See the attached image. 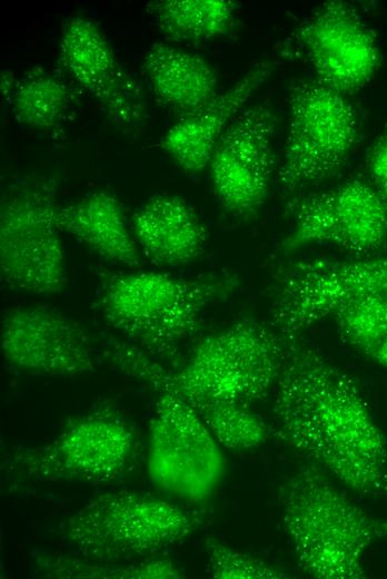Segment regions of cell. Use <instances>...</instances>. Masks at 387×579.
I'll use <instances>...</instances> for the list:
<instances>
[{"label":"cell","instance_id":"6da1fadb","mask_svg":"<svg viewBox=\"0 0 387 579\" xmlns=\"http://www.w3.org/2000/svg\"><path fill=\"white\" fill-rule=\"evenodd\" d=\"M276 435L350 491L387 500V439L356 381L290 341L274 387Z\"/></svg>","mask_w":387,"mask_h":579},{"label":"cell","instance_id":"7a4b0ae2","mask_svg":"<svg viewBox=\"0 0 387 579\" xmlns=\"http://www.w3.org/2000/svg\"><path fill=\"white\" fill-rule=\"evenodd\" d=\"M106 351L119 369L157 392L149 424L147 471L162 493L189 503L209 499L224 478L226 462L198 412L169 385L166 369L138 346L110 341Z\"/></svg>","mask_w":387,"mask_h":579},{"label":"cell","instance_id":"3957f363","mask_svg":"<svg viewBox=\"0 0 387 579\" xmlns=\"http://www.w3.org/2000/svg\"><path fill=\"white\" fill-rule=\"evenodd\" d=\"M279 495L282 523L305 573L366 578L364 556L387 538V518L365 512L311 463L292 474Z\"/></svg>","mask_w":387,"mask_h":579},{"label":"cell","instance_id":"277c9868","mask_svg":"<svg viewBox=\"0 0 387 579\" xmlns=\"http://www.w3.org/2000/svg\"><path fill=\"white\" fill-rule=\"evenodd\" d=\"M232 275L183 278L159 272L109 276L98 306L105 321L150 356L173 360L205 310L232 293Z\"/></svg>","mask_w":387,"mask_h":579},{"label":"cell","instance_id":"5b68a950","mask_svg":"<svg viewBox=\"0 0 387 579\" xmlns=\"http://www.w3.org/2000/svg\"><path fill=\"white\" fill-rule=\"evenodd\" d=\"M202 523L200 513L165 499L117 490L70 513L60 522L59 533L83 559L128 563L182 542Z\"/></svg>","mask_w":387,"mask_h":579},{"label":"cell","instance_id":"8992f818","mask_svg":"<svg viewBox=\"0 0 387 579\" xmlns=\"http://www.w3.org/2000/svg\"><path fill=\"white\" fill-rule=\"evenodd\" d=\"M289 342L257 320L241 318L199 341L179 370H166V379L191 406L247 405L274 390Z\"/></svg>","mask_w":387,"mask_h":579},{"label":"cell","instance_id":"52a82bcc","mask_svg":"<svg viewBox=\"0 0 387 579\" xmlns=\"http://www.w3.org/2000/svg\"><path fill=\"white\" fill-rule=\"evenodd\" d=\"M57 185L48 176H24L0 200V277L9 288L54 295L67 283L57 214Z\"/></svg>","mask_w":387,"mask_h":579},{"label":"cell","instance_id":"ba28073f","mask_svg":"<svg viewBox=\"0 0 387 579\" xmlns=\"http://www.w3.org/2000/svg\"><path fill=\"white\" fill-rule=\"evenodd\" d=\"M136 453L133 430L105 405L72 419L49 442L16 449L7 464L22 480L101 484L123 475Z\"/></svg>","mask_w":387,"mask_h":579},{"label":"cell","instance_id":"9c48e42d","mask_svg":"<svg viewBox=\"0 0 387 579\" xmlns=\"http://www.w3.org/2000/svg\"><path fill=\"white\" fill-rule=\"evenodd\" d=\"M289 119L277 181L294 194L335 176L359 139L355 107L316 79H299L288 92Z\"/></svg>","mask_w":387,"mask_h":579},{"label":"cell","instance_id":"30bf717a","mask_svg":"<svg viewBox=\"0 0 387 579\" xmlns=\"http://www.w3.org/2000/svg\"><path fill=\"white\" fill-rule=\"evenodd\" d=\"M373 294H387V255L294 262L277 281L272 324L287 341H294L343 304Z\"/></svg>","mask_w":387,"mask_h":579},{"label":"cell","instance_id":"8fae6325","mask_svg":"<svg viewBox=\"0 0 387 579\" xmlns=\"http://www.w3.org/2000/svg\"><path fill=\"white\" fill-rule=\"evenodd\" d=\"M294 224L281 242L284 253L330 245L367 255L387 243V208L371 184L354 178L327 192L295 198Z\"/></svg>","mask_w":387,"mask_h":579},{"label":"cell","instance_id":"7c38bea8","mask_svg":"<svg viewBox=\"0 0 387 579\" xmlns=\"http://www.w3.org/2000/svg\"><path fill=\"white\" fill-rule=\"evenodd\" d=\"M275 118L257 104L242 109L217 141L208 169L220 204L234 216L249 218L265 204L274 171Z\"/></svg>","mask_w":387,"mask_h":579},{"label":"cell","instance_id":"4fadbf2b","mask_svg":"<svg viewBox=\"0 0 387 579\" xmlns=\"http://www.w3.org/2000/svg\"><path fill=\"white\" fill-rule=\"evenodd\" d=\"M3 359L18 370L49 376H80L96 371L90 336L73 317L46 305L9 308L1 318Z\"/></svg>","mask_w":387,"mask_h":579},{"label":"cell","instance_id":"5bb4252c","mask_svg":"<svg viewBox=\"0 0 387 579\" xmlns=\"http://www.w3.org/2000/svg\"><path fill=\"white\" fill-rule=\"evenodd\" d=\"M317 81L344 95L365 87L381 56L377 38L348 2L320 4L296 31Z\"/></svg>","mask_w":387,"mask_h":579},{"label":"cell","instance_id":"9a60e30c","mask_svg":"<svg viewBox=\"0 0 387 579\" xmlns=\"http://www.w3.org/2000/svg\"><path fill=\"white\" fill-rule=\"evenodd\" d=\"M59 63L122 129H138L146 108L139 82L117 60L107 38L90 19H70L59 43Z\"/></svg>","mask_w":387,"mask_h":579},{"label":"cell","instance_id":"2e32d148","mask_svg":"<svg viewBox=\"0 0 387 579\" xmlns=\"http://www.w3.org/2000/svg\"><path fill=\"white\" fill-rule=\"evenodd\" d=\"M275 68L276 62L268 59L255 63L228 90L182 116L163 136L162 149L183 171L196 174L207 168L224 131Z\"/></svg>","mask_w":387,"mask_h":579},{"label":"cell","instance_id":"e0dca14e","mask_svg":"<svg viewBox=\"0 0 387 579\" xmlns=\"http://www.w3.org/2000/svg\"><path fill=\"white\" fill-rule=\"evenodd\" d=\"M140 252L155 266L178 268L201 254L208 234L196 210L180 196L157 194L131 217Z\"/></svg>","mask_w":387,"mask_h":579},{"label":"cell","instance_id":"ac0fdd59","mask_svg":"<svg viewBox=\"0 0 387 579\" xmlns=\"http://www.w3.org/2000/svg\"><path fill=\"white\" fill-rule=\"evenodd\" d=\"M57 222L66 232L101 258L127 268H138L141 255L121 202L108 192H95L60 206Z\"/></svg>","mask_w":387,"mask_h":579},{"label":"cell","instance_id":"d6986e66","mask_svg":"<svg viewBox=\"0 0 387 579\" xmlns=\"http://www.w3.org/2000/svg\"><path fill=\"white\" fill-rule=\"evenodd\" d=\"M141 66L158 100L182 116L199 110L218 95L217 76L211 66L180 48L153 43Z\"/></svg>","mask_w":387,"mask_h":579},{"label":"cell","instance_id":"ffe728a7","mask_svg":"<svg viewBox=\"0 0 387 579\" xmlns=\"http://www.w3.org/2000/svg\"><path fill=\"white\" fill-rule=\"evenodd\" d=\"M237 3L230 0H157L146 8L158 29L178 41H207L227 35Z\"/></svg>","mask_w":387,"mask_h":579},{"label":"cell","instance_id":"44dd1931","mask_svg":"<svg viewBox=\"0 0 387 579\" xmlns=\"http://www.w3.org/2000/svg\"><path fill=\"white\" fill-rule=\"evenodd\" d=\"M73 99L68 84L42 68H33L17 80L8 98L16 121L34 129L59 127Z\"/></svg>","mask_w":387,"mask_h":579},{"label":"cell","instance_id":"7402d4cb","mask_svg":"<svg viewBox=\"0 0 387 579\" xmlns=\"http://www.w3.org/2000/svg\"><path fill=\"white\" fill-rule=\"evenodd\" d=\"M34 571L42 577L60 579H179L181 569L169 559L147 558L128 563H106L88 559L37 552Z\"/></svg>","mask_w":387,"mask_h":579},{"label":"cell","instance_id":"603a6c76","mask_svg":"<svg viewBox=\"0 0 387 579\" xmlns=\"http://www.w3.org/2000/svg\"><path fill=\"white\" fill-rule=\"evenodd\" d=\"M217 443L229 450H252L270 436L267 424L246 404L214 402L192 406Z\"/></svg>","mask_w":387,"mask_h":579},{"label":"cell","instance_id":"cb8c5ba5","mask_svg":"<svg viewBox=\"0 0 387 579\" xmlns=\"http://www.w3.org/2000/svg\"><path fill=\"white\" fill-rule=\"evenodd\" d=\"M333 316L344 341L369 357L387 338V294L349 301L339 306Z\"/></svg>","mask_w":387,"mask_h":579},{"label":"cell","instance_id":"d4e9b609","mask_svg":"<svg viewBox=\"0 0 387 579\" xmlns=\"http://www.w3.org/2000/svg\"><path fill=\"white\" fill-rule=\"evenodd\" d=\"M207 571L216 579H284L285 572L264 560L231 548L216 538L205 540Z\"/></svg>","mask_w":387,"mask_h":579},{"label":"cell","instance_id":"484cf974","mask_svg":"<svg viewBox=\"0 0 387 579\" xmlns=\"http://www.w3.org/2000/svg\"><path fill=\"white\" fill-rule=\"evenodd\" d=\"M367 164L371 185L387 208V129L370 146Z\"/></svg>","mask_w":387,"mask_h":579},{"label":"cell","instance_id":"4316f807","mask_svg":"<svg viewBox=\"0 0 387 579\" xmlns=\"http://www.w3.org/2000/svg\"><path fill=\"white\" fill-rule=\"evenodd\" d=\"M17 81H14L13 79V75L8 71V70H3L2 73H1V91H2V95L7 98H9V96L11 95L12 90H13V87L16 85Z\"/></svg>","mask_w":387,"mask_h":579},{"label":"cell","instance_id":"83f0119b","mask_svg":"<svg viewBox=\"0 0 387 579\" xmlns=\"http://www.w3.org/2000/svg\"><path fill=\"white\" fill-rule=\"evenodd\" d=\"M371 359L383 367L387 369V338L375 351Z\"/></svg>","mask_w":387,"mask_h":579}]
</instances>
